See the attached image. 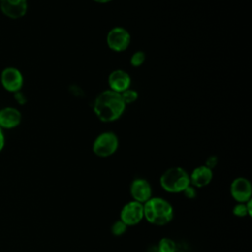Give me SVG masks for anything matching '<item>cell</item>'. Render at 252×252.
Instances as JSON below:
<instances>
[{
  "instance_id": "3",
  "label": "cell",
  "mask_w": 252,
  "mask_h": 252,
  "mask_svg": "<svg viewBox=\"0 0 252 252\" xmlns=\"http://www.w3.org/2000/svg\"><path fill=\"white\" fill-rule=\"evenodd\" d=\"M159 184L165 192L182 193L190 185L189 174L182 167H170L161 174Z\"/></svg>"
},
{
  "instance_id": "20",
  "label": "cell",
  "mask_w": 252,
  "mask_h": 252,
  "mask_svg": "<svg viewBox=\"0 0 252 252\" xmlns=\"http://www.w3.org/2000/svg\"><path fill=\"white\" fill-rule=\"evenodd\" d=\"M14 97H15V100L17 101L18 104L23 105V104H25L27 102V97L24 94V93L21 92V91H18L16 93H14Z\"/></svg>"
},
{
  "instance_id": "22",
  "label": "cell",
  "mask_w": 252,
  "mask_h": 252,
  "mask_svg": "<svg viewBox=\"0 0 252 252\" xmlns=\"http://www.w3.org/2000/svg\"><path fill=\"white\" fill-rule=\"evenodd\" d=\"M5 146V136L3 133V129L0 128V152L3 150Z\"/></svg>"
},
{
  "instance_id": "7",
  "label": "cell",
  "mask_w": 252,
  "mask_h": 252,
  "mask_svg": "<svg viewBox=\"0 0 252 252\" xmlns=\"http://www.w3.org/2000/svg\"><path fill=\"white\" fill-rule=\"evenodd\" d=\"M230 195L237 203H245L252 197V185L245 177H237L230 184Z\"/></svg>"
},
{
  "instance_id": "19",
  "label": "cell",
  "mask_w": 252,
  "mask_h": 252,
  "mask_svg": "<svg viewBox=\"0 0 252 252\" xmlns=\"http://www.w3.org/2000/svg\"><path fill=\"white\" fill-rule=\"evenodd\" d=\"M183 195L187 198V199H194L197 196V190L194 186H192L191 184L188 185L184 190H183Z\"/></svg>"
},
{
  "instance_id": "21",
  "label": "cell",
  "mask_w": 252,
  "mask_h": 252,
  "mask_svg": "<svg viewBox=\"0 0 252 252\" xmlns=\"http://www.w3.org/2000/svg\"><path fill=\"white\" fill-rule=\"evenodd\" d=\"M217 163H218V158H217L216 156H211V157H209V158H207L205 165H206L207 167H209L210 169L213 170V168L216 167Z\"/></svg>"
},
{
  "instance_id": "23",
  "label": "cell",
  "mask_w": 252,
  "mask_h": 252,
  "mask_svg": "<svg viewBox=\"0 0 252 252\" xmlns=\"http://www.w3.org/2000/svg\"><path fill=\"white\" fill-rule=\"evenodd\" d=\"M245 205H246V208H247L248 215H249V217H251L252 216V199L245 202Z\"/></svg>"
},
{
  "instance_id": "4",
  "label": "cell",
  "mask_w": 252,
  "mask_h": 252,
  "mask_svg": "<svg viewBox=\"0 0 252 252\" xmlns=\"http://www.w3.org/2000/svg\"><path fill=\"white\" fill-rule=\"evenodd\" d=\"M118 148L117 137L110 132L99 135L93 145L94 153L100 158H106L116 152Z\"/></svg>"
},
{
  "instance_id": "9",
  "label": "cell",
  "mask_w": 252,
  "mask_h": 252,
  "mask_svg": "<svg viewBox=\"0 0 252 252\" xmlns=\"http://www.w3.org/2000/svg\"><path fill=\"white\" fill-rule=\"evenodd\" d=\"M1 12L11 19H20L27 13V0H0Z\"/></svg>"
},
{
  "instance_id": "6",
  "label": "cell",
  "mask_w": 252,
  "mask_h": 252,
  "mask_svg": "<svg viewBox=\"0 0 252 252\" xmlns=\"http://www.w3.org/2000/svg\"><path fill=\"white\" fill-rule=\"evenodd\" d=\"M0 82L2 87L10 93H16L21 91L24 83L23 75L15 67H7L1 72Z\"/></svg>"
},
{
  "instance_id": "16",
  "label": "cell",
  "mask_w": 252,
  "mask_h": 252,
  "mask_svg": "<svg viewBox=\"0 0 252 252\" xmlns=\"http://www.w3.org/2000/svg\"><path fill=\"white\" fill-rule=\"evenodd\" d=\"M232 214L238 218H244L249 216L245 203H237L236 205H234V207L232 208Z\"/></svg>"
},
{
  "instance_id": "14",
  "label": "cell",
  "mask_w": 252,
  "mask_h": 252,
  "mask_svg": "<svg viewBox=\"0 0 252 252\" xmlns=\"http://www.w3.org/2000/svg\"><path fill=\"white\" fill-rule=\"evenodd\" d=\"M158 252H176L177 247L173 239L169 237H162L157 246Z\"/></svg>"
},
{
  "instance_id": "11",
  "label": "cell",
  "mask_w": 252,
  "mask_h": 252,
  "mask_svg": "<svg viewBox=\"0 0 252 252\" xmlns=\"http://www.w3.org/2000/svg\"><path fill=\"white\" fill-rule=\"evenodd\" d=\"M22 120V114L20 110L15 107L7 106L0 109V128L12 129L17 127Z\"/></svg>"
},
{
  "instance_id": "15",
  "label": "cell",
  "mask_w": 252,
  "mask_h": 252,
  "mask_svg": "<svg viewBox=\"0 0 252 252\" xmlns=\"http://www.w3.org/2000/svg\"><path fill=\"white\" fill-rule=\"evenodd\" d=\"M127 228H128V226L119 219L111 224L110 230L114 236H121L127 231Z\"/></svg>"
},
{
  "instance_id": "2",
  "label": "cell",
  "mask_w": 252,
  "mask_h": 252,
  "mask_svg": "<svg viewBox=\"0 0 252 252\" xmlns=\"http://www.w3.org/2000/svg\"><path fill=\"white\" fill-rule=\"evenodd\" d=\"M144 206V219L154 225H165L169 223L174 215L171 204L160 197H152Z\"/></svg>"
},
{
  "instance_id": "24",
  "label": "cell",
  "mask_w": 252,
  "mask_h": 252,
  "mask_svg": "<svg viewBox=\"0 0 252 252\" xmlns=\"http://www.w3.org/2000/svg\"><path fill=\"white\" fill-rule=\"evenodd\" d=\"M94 1H96V2H98V3H106V2H108V1H110V0H94Z\"/></svg>"
},
{
  "instance_id": "1",
  "label": "cell",
  "mask_w": 252,
  "mask_h": 252,
  "mask_svg": "<svg viewBox=\"0 0 252 252\" xmlns=\"http://www.w3.org/2000/svg\"><path fill=\"white\" fill-rule=\"evenodd\" d=\"M125 108V103L121 94L114 91H105L95 99L94 109L96 116L104 122H109L121 116Z\"/></svg>"
},
{
  "instance_id": "5",
  "label": "cell",
  "mask_w": 252,
  "mask_h": 252,
  "mask_svg": "<svg viewBox=\"0 0 252 252\" xmlns=\"http://www.w3.org/2000/svg\"><path fill=\"white\" fill-rule=\"evenodd\" d=\"M144 219L143 204L134 200L126 203L120 211V220L127 225L132 226L140 223Z\"/></svg>"
},
{
  "instance_id": "12",
  "label": "cell",
  "mask_w": 252,
  "mask_h": 252,
  "mask_svg": "<svg viewBox=\"0 0 252 252\" xmlns=\"http://www.w3.org/2000/svg\"><path fill=\"white\" fill-rule=\"evenodd\" d=\"M189 178L192 186L195 188H202L211 183L213 179V170L206 165H201L193 169Z\"/></svg>"
},
{
  "instance_id": "13",
  "label": "cell",
  "mask_w": 252,
  "mask_h": 252,
  "mask_svg": "<svg viewBox=\"0 0 252 252\" xmlns=\"http://www.w3.org/2000/svg\"><path fill=\"white\" fill-rule=\"evenodd\" d=\"M108 82L111 90L120 94L129 88L130 77L124 71L116 70L110 74Z\"/></svg>"
},
{
  "instance_id": "18",
  "label": "cell",
  "mask_w": 252,
  "mask_h": 252,
  "mask_svg": "<svg viewBox=\"0 0 252 252\" xmlns=\"http://www.w3.org/2000/svg\"><path fill=\"white\" fill-rule=\"evenodd\" d=\"M144 60H145V54H144L142 51H138V52H136V53L132 56V58H131V64H132L133 66L138 67V66H140V65L144 62Z\"/></svg>"
},
{
  "instance_id": "10",
  "label": "cell",
  "mask_w": 252,
  "mask_h": 252,
  "mask_svg": "<svg viewBox=\"0 0 252 252\" xmlns=\"http://www.w3.org/2000/svg\"><path fill=\"white\" fill-rule=\"evenodd\" d=\"M130 43L129 32L123 28H114L107 34V44L115 51H123Z\"/></svg>"
},
{
  "instance_id": "17",
  "label": "cell",
  "mask_w": 252,
  "mask_h": 252,
  "mask_svg": "<svg viewBox=\"0 0 252 252\" xmlns=\"http://www.w3.org/2000/svg\"><path fill=\"white\" fill-rule=\"evenodd\" d=\"M120 94H121V97H122L124 103H131V102L135 101L138 97V94L135 91L129 90V89L123 91L122 93H120Z\"/></svg>"
},
{
  "instance_id": "8",
  "label": "cell",
  "mask_w": 252,
  "mask_h": 252,
  "mask_svg": "<svg viewBox=\"0 0 252 252\" xmlns=\"http://www.w3.org/2000/svg\"><path fill=\"white\" fill-rule=\"evenodd\" d=\"M130 194L134 201L145 204L153 197L152 185L144 178H136L131 182Z\"/></svg>"
}]
</instances>
